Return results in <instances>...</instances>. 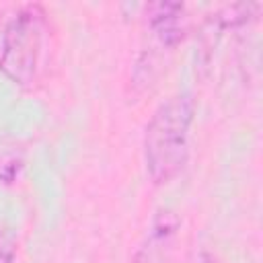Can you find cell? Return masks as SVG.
I'll return each mask as SVG.
<instances>
[{"instance_id": "1", "label": "cell", "mask_w": 263, "mask_h": 263, "mask_svg": "<svg viewBox=\"0 0 263 263\" xmlns=\"http://www.w3.org/2000/svg\"><path fill=\"white\" fill-rule=\"evenodd\" d=\"M195 119V99L187 90L166 97L144 129V164L154 185L171 183L189 158V138Z\"/></svg>"}, {"instance_id": "2", "label": "cell", "mask_w": 263, "mask_h": 263, "mask_svg": "<svg viewBox=\"0 0 263 263\" xmlns=\"http://www.w3.org/2000/svg\"><path fill=\"white\" fill-rule=\"evenodd\" d=\"M47 35V12L41 4H23L4 27L0 72L18 86H31L37 78Z\"/></svg>"}, {"instance_id": "3", "label": "cell", "mask_w": 263, "mask_h": 263, "mask_svg": "<svg viewBox=\"0 0 263 263\" xmlns=\"http://www.w3.org/2000/svg\"><path fill=\"white\" fill-rule=\"evenodd\" d=\"M177 232H179L177 214L168 208L156 210L129 263H171Z\"/></svg>"}, {"instance_id": "4", "label": "cell", "mask_w": 263, "mask_h": 263, "mask_svg": "<svg viewBox=\"0 0 263 263\" xmlns=\"http://www.w3.org/2000/svg\"><path fill=\"white\" fill-rule=\"evenodd\" d=\"M148 29L152 31L158 49H175L187 33V8L181 2H148L144 6Z\"/></svg>"}, {"instance_id": "5", "label": "cell", "mask_w": 263, "mask_h": 263, "mask_svg": "<svg viewBox=\"0 0 263 263\" xmlns=\"http://www.w3.org/2000/svg\"><path fill=\"white\" fill-rule=\"evenodd\" d=\"M25 166V148L12 138L0 140V183L10 185L18 179Z\"/></svg>"}, {"instance_id": "6", "label": "cell", "mask_w": 263, "mask_h": 263, "mask_svg": "<svg viewBox=\"0 0 263 263\" xmlns=\"http://www.w3.org/2000/svg\"><path fill=\"white\" fill-rule=\"evenodd\" d=\"M18 249V236L16 230L10 226L0 228V263H12Z\"/></svg>"}, {"instance_id": "7", "label": "cell", "mask_w": 263, "mask_h": 263, "mask_svg": "<svg viewBox=\"0 0 263 263\" xmlns=\"http://www.w3.org/2000/svg\"><path fill=\"white\" fill-rule=\"evenodd\" d=\"M197 263H220V259L216 255H212V253H201Z\"/></svg>"}]
</instances>
